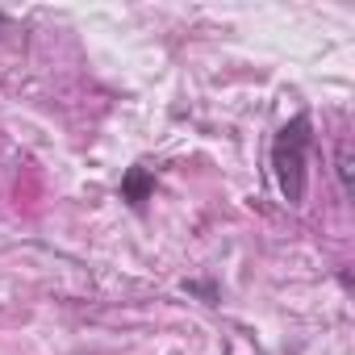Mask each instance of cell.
I'll list each match as a JSON object with an SVG mask.
<instances>
[{"label":"cell","mask_w":355,"mask_h":355,"mask_svg":"<svg viewBox=\"0 0 355 355\" xmlns=\"http://www.w3.org/2000/svg\"><path fill=\"white\" fill-rule=\"evenodd\" d=\"M184 288H189V293H201L205 301H214V297H218V288H214V284H197V280H193V284H184Z\"/></svg>","instance_id":"277c9868"},{"label":"cell","mask_w":355,"mask_h":355,"mask_svg":"<svg viewBox=\"0 0 355 355\" xmlns=\"http://www.w3.org/2000/svg\"><path fill=\"white\" fill-rule=\"evenodd\" d=\"M0 30H5V9H0Z\"/></svg>","instance_id":"5b68a950"},{"label":"cell","mask_w":355,"mask_h":355,"mask_svg":"<svg viewBox=\"0 0 355 355\" xmlns=\"http://www.w3.org/2000/svg\"><path fill=\"white\" fill-rule=\"evenodd\" d=\"M334 171H338V184H343V193L351 197V193H355V163H351V138H338V146H334Z\"/></svg>","instance_id":"3957f363"},{"label":"cell","mask_w":355,"mask_h":355,"mask_svg":"<svg viewBox=\"0 0 355 355\" xmlns=\"http://www.w3.org/2000/svg\"><path fill=\"white\" fill-rule=\"evenodd\" d=\"M150 193H155V175H150L146 167H130L125 180H121V197H125L134 209H142V205L150 201Z\"/></svg>","instance_id":"7a4b0ae2"},{"label":"cell","mask_w":355,"mask_h":355,"mask_svg":"<svg viewBox=\"0 0 355 355\" xmlns=\"http://www.w3.org/2000/svg\"><path fill=\"white\" fill-rule=\"evenodd\" d=\"M313 121L305 113H297L293 121L280 125L276 142H272V171H276V184L284 193L288 205H301L305 201V150H309V134Z\"/></svg>","instance_id":"6da1fadb"}]
</instances>
